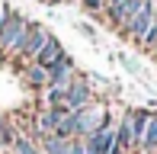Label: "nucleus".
I'll list each match as a JSON object with an SVG mask.
<instances>
[{
	"instance_id": "nucleus-1",
	"label": "nucleus",
	"mask_w": 157,
	"mask_h": 154,
	"mask_svg": "<svg viewBox=\"0 0 157 154\" xmlns=\"http://www.w3.org/2000/svg\"><path fill=\"white\" fill-rule=\"evenodd\" d=\"M71 122H74V138H90L103 125H109V113H106L103 103H90V106L71 113Z\"/></svg>"
},
{
	"instance_id": "nucleus-2",
	"label": "nucleus",
	"mask_w": 157,
	"mask_h": 154,
	"mask_svg": "<svg viewBox=\"0 0 157 154\" xmlns=\"http://www.w3.org/2000/svg\"><path fill=\"white\" fill-rule=\"evenodd\" d=\"M29 26L32 23L23 16V13L13 10L10 19H6V26L0 29V52L3 55H16L19 48H23V39H26V32H29Z\"/></svg>"
},
{
	"instance_id": "nucleus-3",
	"label": "nucleus",
	"mask_w": 157,
	"mask_h": 154,
	"mask_svg": "<svg viewBox=\"0 0 157 154\" xmlns=\"http://www.w3.org/2000/svg\"><path fill=\"white\" fill-rule=\"evenodd\" d=\"M80 77V71H77V64H74V58H71L67 52L61 55L58 61H55L52 67H48V87H61V90H67L71 83Z\"/></svg>"
},
{
	"instance_id": "nucleus-4",
	"label": "nucleus",
	"mask_w": 157,
	"mask_h": 154,
	"mask_svg": "<svg viewBox=\"0 0 157 154\" xmlns=\"http://www.w3.org/2000/svg\"><path fill=\"white\" fill-rule=\"evenodd\" d=\"M48 39H52V32H48L42 23H32L29 32H26V39H23V48L16 52V58H23V61H35V58H39V52L48 45Z\"/></svg>"
},
{
	"instance_id": "nucleus-5",
	"label": "nucleus",
	"mask_w": 157,
	"mask_h": 154,
	"mask_svg": "<svg viewBox=\"0 0 157 154\" xmlns=\"http://www.w3.org/2000/svg\"><path fill=\"white\" fill-rule=\"evenodd\" d=\"M90 103H96V96H93V87L87 83V77H77L74 83L67 87V93H64V109L67 113H77V109H83V106H90Z\"/></svg>"
},
{
	"instance_id": "nucleus-6",
	"label": "nucleus",
	"mask_w": 157,
	"mask_h": 154,
	"mask_svg": "<svg viewBox=\"0 0 157 154\" xmlns=\"http://www.w3.org/2000/svg\"><path fill=\"white\" fill-rule=\"evenodd\" d=\"M154 19H157V6H154V0H144V6H141V13H138V16H135L132 23L125 26V32H128V36H135V39L141 42V39L147 36V29L154 26Z\"/></svg>"
},
{
	"instance_id": "nucleus-7",
	"label": "nucleus",
	"mask_w": 157,
	"mask_h": 154,
	"mask_svg": "<svg viewBox=\"0 0 157 154\" xmlns=\"http://www.w3.org/2000/svg\"><path fill=\"white\" fill-rule=\"evenodd\" d=\"M141 6H144V0H122L119 6H109V19H112L116 26H122V29H125V26L141 13Z\"/></svg>"
},
{
	"instance_id": "nucleus-8",
	"label": "nucleus",
	"mask_w": 157,
	"mask_h": 154,
	"mask_svg": "<svg viewBox=\"0 0 157 154\" xmlns=\"http://www.w3.org/2000/svg\"><path fill=\"white\" fill-rule=\"evenodd\" d=\"M61 55H64V45H61V42L55 39V36H52V39H48V45L39 52V58H35L32 64H39V67H45V71H48V67H52L55 61L61 58Z\"/></svg>"
},
{
	"instance_id": "nucleus-9",
	"label": "nucleus",
	"mask_w": 157,
	"mask_h": 154,
	"mask_svg": "<svg viewBox=\"0 0 157 154\" xmlns=\"http://www.w3.org/2000/svg\"><path fill=\"white\" fill-rule=\"evenodd\" d=\"M147 119H151V109H128V122H132L135 144H141V135H144V129H147Z\"/></svg>"
},
{
	"instance_id": "nucleus-10",
	"label": "nucleus",
	"mask_w": 157,
	"mask_h": 154,
	"mask_svg": "<svg viewBox=\"0 0 157 154\" xmlns=\"http://www.w3.org/2000/svg\"><path fill=\"white\" fill-rule=\"evenodd\" d=\"M138 148L144 154H154L157 151V113H151V119H147V129H144V135H141Z\"/></svg>"
},
{
	"instance_id": "nucleus-11",
	"label": "nucleus",
	"mask_w": 157,
	"mask_h": 154,
	"mask_svg": "<svg viewBox=\"0 0 157 154\" xmlns=\"http://www.w3.org/2000/svg\"><path fill=\"white\" fill-rule=\"evenodd\" d=\"M39 144H42L45 154H67V144L71 141H64V138H58V135H42Z\"/></svg>"
},
{
	"instance_id": "nucleus-12",
	"label": "nucleus",
	"mask_w": 157,
	"mask_h": 154,
	"mask_svg": "<svg viewBox=\"0 0 157 154\" xmlns=\"http://www.w3.org/2000/svg\"><path fill=\"white\" fill-rule=\"evenodd\" d=\"M26 80H29L32 87H42V90H45L48 87V71L39 67V64H29V67H26Z\"/></svg>"
},
{
	"instance_id": "nucleus-13",
	"label": "nucleus",
	"mask_w": 157,
	"mask_h": 154,
	"mask_svg": "<svg viewBox=\"0 0 157 154\" xmlns=\"http://www.w3.org/2000/svg\"><path fill=\"white\" fill-rule=\"evenodd\" d=\"M13 154H39V144H35L29 135H16V141H13Z\"/></svg>"
},
{
	"instance_id": "nucleus-14",
	"label": "nucleus",
	"mask_w": 157,
	"mask_h": 154,
	"mask_svg": "<svg viewBox=\"0 0 157 154\" xmlns=\"http://www.w3.org/2000/svg\"><path fill=\"white\" fill-rule=\"evenodd\" d=\"M13 141H16V132H13L10 125H3V129H0V148H13Z\"/></svg>"
},
{
	"instance_id": "nucleus-15",
	"label": "nucleus",
	"mask_w": 157,
	"mask_h": 154,
	"mask_svg": "<svg viewBox=\"0 0 157 154\" xmlns=\"http://www.w3.org/2000/svg\"><path fill=\"white\" fill-rule=\"evenodd\" d=\"M141 45H144V48H154V52H157V19H154L151 29H147V36L141 39Z\"/></svg>"
},
{
	"instance_id": "nucleus-16",
	"label": "nucleus",
	"mask_w": 157,
	"mask_h": 154,
	"mask_svg": "<svg viewBox=\"0 0 157 154\" xmlns=\"http://www.w3.org/2000/svg\"><path fill=\"white\" fill-rule=\"evenodd\" d=\"M67 154H87V141H83V138H71Z\"/></svg>"
},
{
	"instance_id": "nucleus-17",
	"label": "nucleus",
	"mask_w": 157,
	"mask_h": 154,
	"mask_svg": "<svg viewBox=\"0 0 157 154\" xmlns=\"http://www.w3.org/2000/svg\"><path fill=\"white\" fill-rule=\"evenodd\" d=\"M77 32H80V36H87V39H96V29H93L90 23H83V19L77 23Z\"/></svg>"
},
{
	"instance_id": "nucleus-18",
	"label": "nucleus",
	"mask_w": 157,
	"mask_h": 154,
	"mask_svg": "<svg viewBox=\"0 0 157 154\" xmlns=\"http://www.w3.org/2000/svg\"><path fill=\"white\" fill-rule=\"evenodd\" d=\"M10 13H13V6L0 0V29H3V26H6V19H10Z\"/></svg>"
},
{
	"instance_id": "nucleus-19",
	"label": "nucleus",
	"mask_w": 157,
	"mask_h": 154,
	"mask_svg": "<svg viewBox=\"0 0 157 154\" xmlns=\"http://www.w3.org/2000/svg\"><path fill=\"white\" fill-rule=\"evenodd\" d=\"M83 6H90V10H103L106 3H103V0H83Z\"/></svg>"
},
{
	"instance_id": "nucleus-20",
	"label": "nucleus",
	"mask_w": 157,
	"mask_h": 154,
	"mask_svg": "<svg viewBox=\"0 0 157 154\" xmlns=\"http://www.w3.org/2000/svg\"><path fill=\"white\" fill-rule=\"evenodd\" d=\"M3 125H6V119H3V113H0V129H3Z\"/></svg>"
},
{
	"instance_id": "nucleus-21",
	"label": "nucleus",
	"mask_w": 157,
	"mask_h": 154,
	"mask_svg": "<svg viewBox=\"0 0 157 154\" xmlns=\"http://www.w3.org/2000/svg\"><path fill=\"white\" fill-rule=\"evenodd\" d=\"M154 6H157V0H154Z\"/></svg>"
},
{
	"instance_id": "nucleus-22",
	"label": "nucleus",
	"mask_w": 157,
	"mask_h": 154,
	"mask_svg": "<svg viewBox=\"0 0 157 154\" xmlns=\"http://www.w3.org/2000/svg\"><path fill=\"white\" fill-rule=\"evenodd\" d=\"M154 55H157V52H154Z\"/></svg>"
}]
</instances>
